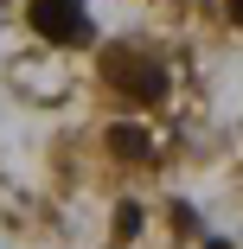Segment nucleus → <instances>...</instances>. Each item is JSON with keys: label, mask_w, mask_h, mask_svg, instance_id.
<instances>
[{"label": "nucleus", "mask_w": 243, "mask_h": 249, "mask_svg": "<svg viewBox=\"0 0 243 249\" xmlns=\"http://www.w3.org/2000/svg\"><path fill=\"white\" fill-rule=\"evenodd\" d=\"M32 32L52 38V45H83L90 38V19H83V0H32Z\"/></svg>", "instance_id": "obj_1"}, {"label": "nucleus", "mask_w": 243, "mask_h": 249, "mask_svg": "<svg viewBox=\"0 0 243 249\" xmlns=\"http://www.w3.org/2000/svg\"><path fill=\"white\" fill-rule=\"evenodd\" d=\"M109 77L134 96V103H160V96H167V71H160V64H148V58L115 52V58H109Z\"/></svg>", "instance_id": "obj_2"}, {"label": "nucleus", "mask_w": 243, "mask_h": 249, "mask_svg": "<svg viewBox=\"0 0 243 249\" xmlns=\"http://www.w3.org/2000/svg\"><path fill=\"white\" fill-rule=\"evenodd\" d=\"M109 147H115L122 160H148V154H154V141L141 134L134 122H122V128H109Z\"/></svg>", "instance_id": "obj_3"}, {"label": "nucleus", "mask_w": 243, "mask_h": 249, "mask_svg": "<svg viewBox=\"0 0 243 249\" xmlns=\"http://www.w3.org/2000/svg\"><path fill=\"white\" fill-rule=\"evenodd\" d=\"M115 236H122V243L141 236V205H122V211H115Z\"/></svg>", "instance_id": "obj_4"}, {"label": "nucleus", "mask_w": 243, "mask_h": 249, "mask_svg": "<svg viewBox=\"0 0 243 249\" xmlns=\"http://www.w3.org/2000/svg\"><path fill=\"white\" fill-rule=\"evenodd\" d=\"M230 19H243V0H230Z\"/></svg>", "instance_id": "obj_5"}]
</instances>
